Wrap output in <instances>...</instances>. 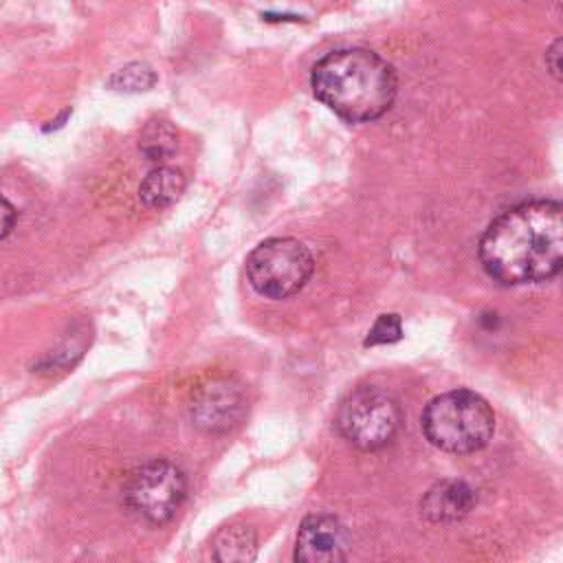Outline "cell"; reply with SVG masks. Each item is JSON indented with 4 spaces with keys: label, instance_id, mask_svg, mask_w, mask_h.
Listing matches in <instances>:
<instances>
[{
    "label": "cell",
    "instance_id": "6da1fadb",
    "mask_svg": "<svg viewBox=\"0 0 563 563\" xmlns=\"http://www.w3.org/2000/svg\"><path fill=\"white\" fill-rule=\"evenodd\" d=\"M477 255L504 286L534 284L563 271V202L530 200L510 207L484 231Z\"/></svg>",
    "mask_w": 563,
    "mask_h": 563
},
{
    "label": "cell",
    "instance_id": "7a4b0ae2",
    "mask_svg": "<svg viewBox=\"0 0 563 563\" xmlns=\"http://www.w3.org/2000/svg\"><path fill=\"white\" fill-rule=\"evenodd\" d=\"M314 97L347 123H367L383 117L398 92L394 66L378 53L361 46L323 55L310 75Z\"/></svg>",
    "mask_w": 563,
    "mask_h": 563
},
{
    "label": "cell",
    "instance_id": "3957f363",
    "mask_svg": "<svg viewBox=\"0 0 563 563\" xmlns=\"http://www.w3.org/2000/svg\"><path fill=\"white\" fill-rule=\"evenodd\" d=\"M427 440L446 453H475L488 444L495 431L490 405L471 389H453L435 396L422 411Z\"/></svg>",
    "mask_w": 563,
    "mask_h": 563
},
{
    "label": "cell",
    "instance_id": "277c9868",
    "mask_svg": "<svg viewBox=\"0 0 563 563\" xmlns=\"http://www.w3.org/2000/svg\"><path fill=\"white\" fill-rule=\"evenodd\" d=\"M314 260L295 238H268L246 257V277L253 290L268 299L297 295L312 277Z\"/></svg>",
    "mask_w": 563,
    "mask_h": 563
},
{
    "label": "cell",
    "instance_id": "5b68a950",
    "mask_svg": "<svg viewBox=\"0 0 563 563\" xmlns=\"http://www.w3.org/2000/svg\"><path fill=\"white\" fill-rule=\"evenodd\" d=\"M402 422V411L398 400L372 385L356 387L350 391L336 411L334 424L339 433L361 451H376L387 446Z\"/></svg>",
    "mask_w": 563,
    "mask_h": 563
},
{
    "label": "cell",
    "instance_id": "8992f818",
    "mask_svg": "<svg viewBox=\"0 0 563 563\" xmlns=\"http://www.w3.org/2000/svg\"><path fill=\"white\" fill-rule=\"evenodd\" d=\"M187 495V477L169 460H150L139 466L125 488L128 508L152 526H163L174 519Z\"/></svg>",
    "mask_w": 563,
    "mask_h": 563
},
{
    "label": "cell",
    "instance_id": "52a82bcc",
    "mask_svg": "<svg viewBox=\"0 0 563 563\" xmlns=\"http://www.w3.org/2000/svg\"><path fill=\"white\" fill-rule=\"evenodd\" d=\"M246 413V391L233 378L207 380L189 400V418L205 433H229L242 424Z\"/></svg>",
    "mask_w": 563,
    "mask_h": 563
},
{
    "label": "cell",
    "instance_id": "ba28073f",
    "mask_svg": "<svg viewBox=\"0 0 563 563\" xmlns=\"http://www.w3.org/2000/svg\"><path fill=\"white\" fill-rule=\"evenodd\" d=\"M350 532L332 515H310L301 521L295 541V561L336 563L350 552Z\"/></svg>",
    "mask_w": 563,
    "mask_h": 563
},
{
    "label": "cell",
    "instance_id": "9c48e42d",
    "mask_svg": "<svg viewBox=\"0 0 563 563\" xmlns=\"http://www.w3.org/2000/svg\"><path fill=\"white\" fill-rule=\"evenodd\" d=\"M475 490L462 479H442L433 484L420 499V512L431 523H457L475 506Z\"/></svg>",
    "mask_w": 563,
    "mask_h": 563
},
{
    "label": "cell",
    "instance_id": "30bf717a",
    "mask_svg": "<svg viewBox=\"0 0 563 563\" xmlns=\"http://www.w3.org/2000/svg\"><path fill=\"white\" fill-rule=\"evenodd\" d=\"M185 185H187V178L178 167L156 165L141 180L139 198L147 209H165L180 198V194L185 191Z\"/></svg>",
    "mask_w": 563,
    "mask_h": 563
},
{
    "label": "cell",
    "instance_id": "8fae6325",
    "mask_svg": "<svg viewBox=\"0 0 563 563\" xmlns=\"http://www.w3.org/2000/svg\"><path fill=\"white\" fill-rule=\"evenodd\" d=\"M257 554V534L251 526L231 523L213 539V559L222 563L253 561Z\"/></svg>",
    "mask_w": 563,
    "mask_h": 563
},
{
    "label": "cell",
    "instance_id": "7c38bea8",
    "mask_svg": "<svg viewBox=\"0 0 563 563\" xmlns=\"http://www.w3.org/2000/svg\"><path fill=\"white\" fill-rule=\"evenodd\" d=\"M139 147L147 161L163 163L176 152V132L165 121H150L141 134Z\"/></svg>",
    "mask_w": 563,
    "mask_h": 563
},
{
    "label": "cell",
    "instance_id": "4fadbf2b",
    "mask_svg": "<svg viewBox=\"0 0 563 563\" xmlns=\"http://www.w3.org/2000/svg\"><path fill=\"white\" fill-rule=\"evenodd\" d=\"M156 84V73L145 62H130L123 68L114 70L106 86L117 92H145Z\"/></svg>",
    "mask_w": 563,
    "mask_h": 563
},
{
    "label": "cell",
    "instance_id": "5bb4252c",
    "mask_svg": "<svg viewBox=\"0 0 563 563\" xmlns=\"http://www.w3.org/2000/svg\"><path fill=\"white\" fill-rule=\"evenodd\" d=\"M402 336V323L400 317L389 312V314H380L374 325L367 332L365 345H385V343H394Z\"/></svg>",
    "mask_w": 563,
    "mask_h": 563
},
{
    "label": "cell",
    "instance_id": "9a60e30c",
    "mask_svg": "<svg viewBox=\"0 0 563 563\" xmlns=\"http://www.w3.org/2000/svg\"><path fill=\"white\" fill-rule=\"evenodd\" d=\"M545 66L554 79L563 81V37L554 40L545 51Z\"/></svg>",
    "mask_w": 563,
    "mask_h": 563
},
{
    "label": "cell",
    "instance_id": "2e32d148",
    "mask_svg": "<svg viewBox=\"0 0 563 563\" xmlns=\"http://www.w3.org/2000/svg\"><path fill=\"white\" fill-rule=\"evenodd\" d=\"M15 222H18V211H15V207L4 198V200H2V233H0L2 240L9 238V233L13 231Z\"/></svg>",
    "mask_w": 563,
    "mask_h": 563
}]
</instances>
